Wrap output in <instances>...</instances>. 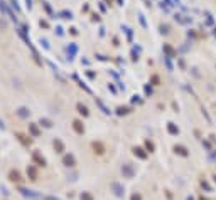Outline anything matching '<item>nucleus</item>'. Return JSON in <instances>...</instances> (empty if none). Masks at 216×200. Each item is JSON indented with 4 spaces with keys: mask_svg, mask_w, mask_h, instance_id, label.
Here are the masks:
<instances>
[{
    "mask_svg": "<svg viewBox=\"0 0 216 200\" xmlns=\"http://www.w3.org/2000/svg\"><path fill=\"white\" fill-rule=\"evenodd\" d=\"M138 20H140V24H142L144 29H147V22H145V17H144L142 14H138Z\"/></svg>",
    "mask_w": 216,
    "mask_h": 200,
    "instance_id": "obj_19",
    "label": "nucleus"
},
{
    "mask_svg": "<svg viewBox=\"0 0 216 200\" xmlns=\"http://www.w3.org/2000/svg\"><path fill=\"white\" fill-rule=\"evenodd\" d=\"M39 44H41V46L46 49V51H49V49H51V46H49V41H48V39H44V37H41V39H39Z\"/></svg>",
    "mask_w": 216,
    "mask_h": 200,
    "instance_id": "obj_11",
    "label": "nucleus"
},
{
    "mask_svg": "<svg viewBox=\"0 0 216 200\" xmlns=\"http://www.w3.org/2000/svg\"><path fill=\"white\" fill-rule=\"evenodd\" d=\"M159 29H160V34H165V36L169 34V25H167V24H160Z\"/></svg>",
    "mask_w": 216,
    "mask_h": 200,
    "instance_id": "obj_17",
    "label": "nucleus"
},
{
    "mask_svg": "<svg viewBox=\"0 0 216 200\" xmlns=\"http://www.w3.org/2000/svg\"><path fill=\"white\" fill-rule=\"evenodd\" d=\"M169 129H171V133H176V131H177V129H176L172 124H169Z\"/></svg>",
    "mask_w": 216,
    "mask_h": 200,
    "instance_id": "obj_35",
    "label": "nucleus"
},
{
    "mask_svg": "<svg viewBox=\"0 0 216 200\" xmlns=\"http://www.w3.org/2000/svg\"><path fill=\"white\" fill-rule=\"evenodd\" d=\"M0 128H2V129L5 128V126H4V123H2V121H0Z\"/></svg>",
    "mask_w": 216,
    "mask_h": 200,
    "instance_id": "obj_38",
    "label": "nucleus"
},
{
    "mask_svg": "<svg viewBox=\"0 0 216 200\" xmlns=\"http://www.w3.org/2000/svg\"><path fill=\"white\" fill-rule=\"evenodd\" d=\"M64 163L68 165V167H73V165H74V158L68 155V156H64Z\"/></svg>",
    "mask_w": 216,
    "mask_h": 200,
    "instance_id": "obj_16",
    "label": "nucleus"
},
{
    "mask_svg": "<svg viewBox=\"0 0 216 200\" xmlns=\"http://www.w3.org/2000/svg\"><path fill=\"white\" fill-rule=\"evenodd\" d=\"M69 34H71V36H78V29H76V27H71V29H69Z\"/></svg>",
    "mask_w": 216,
    "mask_h": 200,
    "instance_id": "obj_28",
    "label": "nucleus"
},
{
    "mask_svg": "<svg viewBox=\"0 0 216 200\" xmlns=\"http://www.w3.org/2000/svg\"><path fill=\"white\" fill-rule=\"evenodd\" d=\"M9 10H10V7L7 5L5 2H4V0H0V12H2V14H9Z\"/></svg>",
    "mask_w": 216,
    "mask_h": 200,
    "instance_id": "obj_8",
    "label": "nucleus"
},
{
    "mask_svg": "<svg viewBox=\"0 0 216 200\" xmlns=\"http://www.w3.org/2000/svg\"><path fill=\"white\" fill-rule=\"evenodd\" d=\"M39 25H41L42 29H49V22L44 20V19H41V20H39Z\"/></svg>",
    "mask_w": 216,
    "mask_h": 200,
    "instance_id": "obj_20",
    "label": "nucleus"
},
{
    "mask_svg": "<svg viewBox=\"0 0 216 200\" xmlns=\"http://www.w3.org/2000/svg\"><path fill=\"white\" fill-rule=\"evenodd\" d=\"M26 7L27 10H32V0H26Z\"/></svg>",
    "mask_w": 216,
    "mask_h": 200,
    "instance_id": "obj_30",
    "label": "nucleus"
},
{
    "mask_svg": "<svg viewBox=\"0 0 216 200\" xmlns=\"http://www.w3.org/2000/svg\"><path fill=\"white\" fill-rule=\"evenodd\" d=\"M27 29H29V27H27L26 24H24V25H22L21 29H17V34H19V37H21V39H22V41H24V42H27V47L31 49V52H32V57H34V61H36L37 64H39V66H42V61H41V57H39V54H37L36 47H34V44H32V42H31V39L27 37Z\"/></svg>",
    "mask_w": 216,
    "mask_h": 200,
    "instance_id": "obj_1",
    "label": "nucleus"
},
{
    "mask_svg": "<svg viewBox=\"0 0 216 200\" xmlns=\"http://www.w3.org/2000/svg\"><path fill=\"white\" fill-rule=\"evenodd\" d=\"M34 160H36L37 163L44 165V158H41V155H39V153H34Z\"/></svg>",
    "mask_w": 216,
    "mask_h": 200,
    "instance_id": "obj_21",
    "label": "nucleus"
},
{
    "mask_svg": "<svg viewBox=\"0 0 216 200\" xmlns=\"http://www.w3.org/2000/svg\"><path fill=\"white\" fill-rule=\"evenodd\" d=\"M76 108H78V113H81L83 116H88V108H86L84 104L78 103V104H76Z\"/></svg>",
    "mask_w": 216,
    "mask_h": 200,
    "instance_id": "obj_7",
    "label": "nucleus"
},
{
    "mask_svg": "<svg viewBox=\"0 0 216 200\" xmlns=\"http://www.w3.org/2000/svg\"><path fill=\"white\" fill-rule=\"evenodd\" d=\"M39 123H41L42 126H46V128H51V126H53V123H51L48 118H41V121H39Z\"/></svg>",
    "mask_w": 216,
    "mask_h": 200,
    "instance_id": "obj_15",
    "label": "nucleus"
},
{
    "mask_svg": "<svg viewBox=\"0 0 216 200\" xmlns=\"http://www.w3.org/2000/svg\"><path fill=\"white\" fill-rule=\"evenodd\" d=\"M132 59H133V61H138V54L135 52V49L132 51Z\"/></svg>",
    "mask_w": 216,
    "mask_h": 200,
    "instance_id": "obj_32",
    "label": "nucleus"
},
{
    "mask_svg": "<svg viewBox=\"0 0 216 200\" xmlns=\"http://www.w3.org/2000/svg\"><path fill=\"white\" fill-rule=\"evenodd\" d=\"M48 64H49V67H51V69H53L54 72H58V66H56V64H54L53 61H48Z\"/></svg>",
    "mask_w": 216,
    "mask_h": 200,
    "instance_id": "obj_26",
    "label": "nucleus"
},
{
    "mask_svg": "<svg viewBox=\"0 0 216 200\" xmlns=\"http://www.w3.org/2000/svg\"><path fill=\"white\" fill-rule=\"evenodd\" d=\"M93 20H96V22H98V20H100V15H96V14H93Z\"/></svg>",
    "mask_w": 216,
    "mask_h": 200,
    "instance_id": "obj_36",
    "label": "nucleus"
},
{
    "mask_svg": "<svg viewBox=\"0 0 216 200\" xmlns=\"http://www.w3.org/2000/svg\"><path fill=\"white\" fill-rule=\"evenodd\" d=\"M96 57H98V59H100V61H106V59H108V57H105V56H101V54H98V56H96Z\"/></svg>",
    "mask_w": 216,
    "mask_h": 200,
    "instance_id": "obj_34",
    "label": "nucleus"
},
{
    "mask_svg": "<svg viewBox=\"0 0 216 200\" xmlns=\"http://www.w3.org/2000/svg\"><path fill=\"white\" fill-rule=\"evenodd\" d=\"M122 29L127 32V37H128V41H130V39H132V29H128V27H122Z\"/></svg>",
    "mask_w": 216,
    "mask_h": 200,
    "instance_id": "obj_23",
    "label": "nucleus"
},
{
    "mask_svg": "<svg viewBox=\"0 0 216 200\" xmlns=\"http://www.w3.org/2000/svg\"><path fill=\"white\" fill-rule=\"evenodd\" d=\"M162 51L167 54V57H176V51L172 49V46H169V44H164V46H162Z\"/></svg>",
    "mask_w": 216,
    "mask_h": 200,
    "instance_id": "obj_3",
    "label": "nucleus"
},
{
    "mask_svg": "<svg viewBox=\"0 0 216 200\" xmlns=\"http://www.w3.org/2000/svg\"><path fill=\"white\" fill-rule=\"evenodd\" d=\"M73 128H74V131H76V133H83V131H84L81 121H78V119H76V121H73Z\"/></svg>",
    "mask_w": 216,
    "mask_h": 200,
    "instance_id": "obj_6",
    "label": "nucleus"
},
{
    "mask_svg": "<svg viewBox=\"0 0 216 200\" xmlns=\"http://www.w3.org/2000/svg\"><path fill=\"white\" fill-rule=\"evenodd\" d=\"M15 113L19 114V116H21V118H29V114H31V111H29V109H27L26 106H21V108L17 109Z\"/></svg>",
    "mask_w": 216,
    "mask_h": 200,
    "instance_id": "obj_4",
    "label": "nucleus"
},
{
    "mask_svg": "<svg viewBox=\"0 0 216 200\" xmlns=\"http://www.w3.org/2000/svg\"><path fill=\"white\" fill-rule=\"evenodd\" d=\"M76 52H78V46L74 44V42H71L68 46V54H69V61H73V57L76 56Z\"/></svg>",
    "mask_w": 216,
    "mask_h": 200,
    "instance_id": "obj_2",
    "label": "nucleus"
},
{
    "mask_svg": "<svg viewBox=\"0 0 216 200\" xmlns=\"http://www.w3.org/2000/svg\"><path fill=\"white\" fill-rule=\"evenodd\" d=\"M7 15L10 17V20H12V22H17V17H15V14H14V10H12V9L9 10V14H7Z\"/></svg>",
    "mask_w": 216,
    "mask_h": 200,
    "instance_id": "obj_22",
    "label": "nucleus"
},
{
    "mask_svg": "<svg viewBox=\"0 0 216 200\" xmlns=\"http://www.w3.org/2000/svg\"><path fill=\"white\" fill-rule=\"evenodd\" d=\"M116 113H118V114H127V113H128V109H127V108H118V109H116Z\"/></svg>",
    "mask_w": 216,
    "mask_h": 200,
    "instance_id": "obj_27",
    "label": "nucleus"
},
{
    "mask_svg": "<svg viewBox=\"0 0 216 200\" xmlns=\"http://www.w3.org/2000/svg\"><path fill=\"white\" fill-rule=\"evenodd\" d=\"M10 7L17 12V14H21V5H19V2H17V0H10Z\"/></svg>",
    "mask_w": 216,
    "mask_h": 200,
    "instance_id": "obj_13",
    "label": "nucleus"
},
{
    "mask_svg": "<svg viewBox=\"0 0 216 200\" xmlns=\"http://www.w3.org/2000/svg\"><path fill=\"white\" fill-rule=\"evenodd\" d=\"M108 87H110V91H111V92H116V89H115V87H113V84H110V86H108Z\"/></svg>",
    "mask_w": 216,
    "mask_h": 200,
    "instance_id": "obj_37",
    "label": "nucleus"
},
{
    "mask_svg": "<svg viewBox=\"0 0 216 200\" xmlns=\"http://www.w3.org/2000/svg\"><path fill=\"white\" fill-rule=\"evenodd\" d=\"M42 7H44V10L48 12L49 15H54V12H53V7L49 5V2H42ZM56 17V15H54Z\"/></svg>",
    "mask_w": 216,
    "mask_h": 200,
    "instance_id": "obj_10",
    "label": "nucleus"
},
{
    "mask_svg": "<svg viewBox=\"0 0 216 200\" xmlns=\"http://www.w3.org/2000/svg\"><path fill=\"white\" fill-rule=\"evenodd\" d=\"M145 92H147V94H152V87H150V86H145Z\"/></svg>",
    "mask_w": 216,
    "mask_h": 200,
    "instance_id": "obj_33",
    "label": "nucleus"
},
{
    "mask_svg": "<svg viewBox=\"0 0 216 200\" xmlns=\"http://www.w3.org/2000/svg\"><path fill=\"white\" fill-rule=\"evenodd\" d=\"M150 84H154V86H159V84H160V77H159L157 74H152V76H150Z\"/></svg>",
    "mask_w": 216,
    "mask_h": 200,
    "instance_id": "obj_12",
    "label": "nucleus"
},
{
    "mask_svg": "<svg viewBox=\"0 0 216 200\" xmlns=\"http://www.w3.org/2000/svg\"><path fill=\"white\" fill-rule=\"evenodd\" d=\"M86 76L90 77V79H95V76H96V74H95L93 71H86Z\"/></svg>",
    "mask_w": 216,
    "mask_h": 200,
    "instance_id": "obj_29",
    "label": "nucleus"
},
{
    "mask_svg": "<svg viewBox=\"0 0 216 200\" xmlns=\"http://www.w3.org/2000/svg\"><path fill=\"white\" fill-rule=\"evenodd\" d=\"M93 148H95V150H98V153H101V150H103V148H101V145H100V143H98V145H96V143H93Z\"/></svg>",
    "mask_w": 216,
    "mask_h": 200,
    "instance_id": "obj_31",
    "label": "nucleus"
},
{
    "mask_svg": "<svg viewBox=\"0 0 216 200\" xmlns=\"http://www.w3.org/2000/svg\"><path fill=\"white\" fill-rule=\"evenodd\" d=\"M29 129H31V133L34 135V136H37V135H39V128H37V124H29Z\"/></svg>",
    "mask_w": 216,
    "mask_h": 200,
    "instance_id": "obj_14",
    "label": "nucleus"
},
{
    "mask_svg": "<svg viewBox=\"0 0 216 200\" xmlns=\"http://www.w3.org/2000/svg\"><path fill=\"white\" fill-rule=\"evenodd\" d=\"M54 148L58 150L59 153H61V151H63V143H61L59 140H54Z\"/></svg>",
    "mask_w": 216,
    "mask_h": 200,
    "instance_id": "obj_18",
    "label": "nucleus"
},
{
    "mask_svg": "<svg viewBox=\"0 0 216 200\" xmlns=\"http://www.w3.org/2000/svg\"><path fill=\"white\" fill-rule=\"evenodd\" d=\"M56 34H58L59 37H63V36H64V31H63V27H61V25L56 27Z\"/></svg>",
    "mask_w": 216,
    "mask_h": 200,
    "instance_id": "obj_24",
    "label": "nucleus"
},
{
    "mask_svg": "<svg viewBox=\"0 0 216 200\" xmlns=\"http://www.w3.org/2000/svg\"><path fill=\"white\" fill-rule=\"evenodd\" d=\"M96 104H98V106H100V108H101V109H103V111H105V113H110V111H108V109H106V108H105V104H103V103H101V101H100V99H96Z\"/></svg>",
    "mask_w": 216,
    "mask_h": 200,
    "instance_id": "obj_25",
    "label": "nucleus"
},
{
    "mask_svg": "<svg viewBox=\"0 0 216 200\" xmlns=\"http://www.w3.org/2000/svg\"><path fill=\"white\" fill-rule=\"evenodd\" d=\"M73 79H74V81H78V84H79V86H81V87H83V89H84V91H86V92H91V89H90V87H88V86H86V84H84L83 81H79L76 74H74V76H73Z\"/></svg>",
    "mask_w": 216,
    "mask_h": 200,
    "instance_id": "obj_9",
    "label": "nucleus"
},
{
    "mask_svg": "<svg viewBox=\"0 0 216 200\" xmlns=\"http://www.w3.org/2000/svg\"><path fill=\"white\" fill-rule=\"evenodd\" d=\"M56 17H59V19H69L71 20L73 19V14H71V10H61Z\"/></svg>",
    "mask_w": 216,
    "mask_h": 200,
    "instance_id": "obj_5",
    "label": "nucleus"
}]
</instances>
